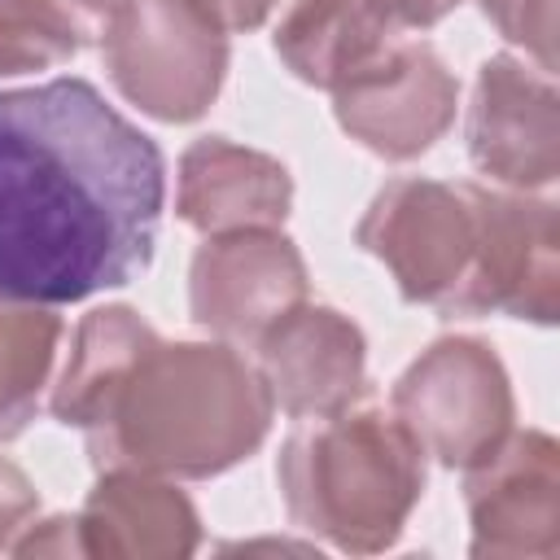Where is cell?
<instances>
[{"label":"cell","mask_w":560,"mask_h":560,"mask_svg":"<svg viewBox=\"0 0 560 560\" xmlns=\"http://www.w3.org/2000/svg\"><path fill=\"white\" fill-rule=\"evenodd\" d=\"M48 407L88 438L96 472L131 468L175 481L236 468L276 416L258 363L236 346L166 341L122 302L79 319Z\"/></svg>","instance_id":"2"},{"label":"cell","mask_w":560,"mask_h":560,"mask_svg":"<svg viewBox=\"0 0 560 560\" xmlns=\"http://www.w3.org/2000/svg\"><path fill=\"white\" fill-rule=\"evenodd\" d=\"M35 512H39V490H35V481H31L13 459L0 455V551L13 547V538L35 521Z\"/></svg>","instance_id":"19"},{"label":"cell","mask_w":560,"mask_h":560,"mask_svg":"<svg viewBox=\"0 0 560 560\" xmlns=\"http://www.w3.org/2000/svg\"><path fill=\"white\" fill-rule=\"evenodd\" d=\"M306 298V262L280 228L206 236L188 267V311L228 346H254Z\"/></svg>","instance_id":"7"},{"label":"cell","mask_w":560,"mask_h":560,"mask_svg":"<svg viewBox=\"0 0 560 560\" xmlns=\"http://www.w3.org/2000/svg\"><path fill=\"white\" fill-rule=\"evenodd\" d=\"M276 481L284 512L337 551L372 556L398 542L424 494V446L376 402L306 416L280 446Z\"/></svg>","instance_id":"3"},{"label":"cell","mask_w":560,"mask_h":560,"mask_svg":"<svg viewBox=\"0 0 560 560\" xmlns=\"http://www.w3.org/2000/svg\"><path fill=\"white\" fill-rule=\"evenodd\" d=\"M293 206V179L280 158L236 144L228 136H201L179 153L175 214L201 236L280 228Z\"/></svg>","instance_id":"13"},{"label":"cell","mask_w":560,"mask_h":560,"mask_svg":"<svg viewBox=\"0 0 560 560\" xmlns=\"http://www.w3.org/2000/svg\"><path fill=\"white\" fill-rule=\"evenodd\" d=\"M61 332L66 328L52 306L0 302V442L22 438L35 420L57 363Z\"/></svg>","instance_id":"17"},{"label":"cell","mask_w":560,"mask_h":560,"mask_svg":"<svg viewBox=\"0 0 560 560\" xmlns=\"http://www.w3.org/2000/svg\"><path fill=\"white\" fill-rule=\"evenodd\" d=\"M481 245L464 315H512L556 324L560 315V219L556 201L477 184Z\"/></svg>","instance_id":"10"},{"label":"cell","mask_w":560,"mask_h":560,"mask_svg":"<svg viewBox=\"0 0 560 560\" xmlns=\"http://www.w3.org/2000/svg\"><path fill=\"white\" fill-rule=\"evenodd\" d=\"M402 31L407 26L385 0H289L271 48L293 79L341 92L381 66L398 48Z\"/></svg>","instance_id":"15"},{"label":"cell","mask_w":560,"mask_h":560,"mask_svg":"<svg viewBox=\"0 0 560 560\" xmlns=\"http://www.w3.org/2000/svg\"><path fill=\"white\" fill-rule=\"evenodd\" d=\"M389 411L411 438L446 468H472L486 459L516 420V398L503 359L481 337L429 341L394 381Z\"/></svg>","instance_id":"6"},{"label":"cell","mask_w":560,"mask_h":560,"mask_svg":"<svg viewBox=\"0 0 560 560\" xmlns=\"http://www.w3.org/2000/svg\"><path fill=\"white\" fill-rule=\"evenodd\" d=\"M472 556L551 560L560 551V446L542 429H512L464 468Z\"/></svg>","instance_id":"8"},{"label":"cell","mask_w":560,"mask_h":560,"mask_svg":"<svg viewBox=\"0 0 560 560\" xmlns=\"http://www.w3.org/2000/svg\"><path fill=\"white\" fill-rule=\"evenodd\" d=\"M192 4H201L223 31H254L271 18L280 0H192Z\"/></svg>","instance_id":"21"},{"label":"cell","mask_w":560,"mask_h":560,"mask_svg":"<svg viewBox=\"0 0 560 560\" xmlns=\"http://www.w3.org/2000/svg\"><path fill=\"white\" fill-rule=\"evenodd\" d=\"M455 105L459 83L424 39H398L381 66L332 92L337 127L385 162H411L429 153L455 122Z\"/></svg>","instance_id":"11"},{"label":"cell","mask_w":560,"mask_h":560,"mask_svg":"<svg viewBox=\"0 0 560 560\" xmlns=\"http://www.w3.org/2000/svg\"><path fill=\"white\" fill-rule=\"evenodd\" d=\"M354 241L363 254L385 262L407 302L464 315L481 245L477 184H442L424 175L389 179L368 201Z\"/></svg>","instance_id":"4"},{"label":"cell","mask_w":560,"mask_h":560,"mask_svg":"<svg viewBox=\"0 0 560 560\" xmlns=\"http://www.w3.org/2000/svg\"><path fill=\"white\" fill-rule=\"evenodd\" d=\"M258 372L271 402L289 420L324 416L363 398L368 385V341L359 324L332 306L302 302L258 341Z\"/></svg>","instance_id":"12"},{"label":"cell","mask_w":560,"mask_h":560,"mask_svg":"<svg viewBox=\"0 0 560 560\" xmlns=\"http://www.w3.org/2000/svg\"><path fill=\"white\" fill-rule=\"evenodd\" d=\"M83 556H127V560H171L192 556L201 542V516L192 499L153 472L105 468L88 490L79 516Z\"/></svg>","instance_id":"14"},{"label":"cell","mask_w":560,"mask_h":560,"mask_svg":"<svg viewBox=\"0 0 560 560\" xmlns=\"http://www.w3.org/2000/svg\"><path fill=\"white\" fill-rule=\"evenodd\" d=\"M122 101L158 122H197L228 79V31L192 0H122L101 35Z\"/></svg>","instance_id":"5"},{"label":"cell","mask_w":560,"mask_h":560,"mask_svg":"<svg viewBox=\"0 0 560 560\" xmlns=\"http://www.w3.org/2000/svg\"><path fill=\"white\" fill-rule=\"evenodd\" d=\"M385 4H389V13H394L407 31H420V26L442 22L459 0H385Z\"/></svg>","instance_id":"22"},{"label":"cell","mask_w":560,"mask_h":560,"mask_svg":"<svg viewBox=\"0 0 560 560\" xmlns=\"http://www.w3.org/2000/svg\"><path fill=\"white\" fill-rule=\"evenodd\" d=\"M13 556H83L79 547V529H74V516H48V521H31L13 547Z\"/></svg>","instance_id":"20"},{"label":"cell","mask_w":560,"mask_h":560,"mask_svg":"<svg viewBox=\"0 0 560 560\" xmlns=\"http://www.w3.org/2000/svg\"><path fill=\"white\" fill-rule=\"evenodd\" d=\"M122 0H0V79L31 74L101 44Z\"/></svg>","instance_id":"16"},{"label":"cell","mask_w":560,"mask_h":560,"mask_svg":"<svg viewBox=\"0 0 560 560\" xmlns=\"http://www.w3.org/2000/svg\"><path fill=\"white\" fill-rule=\"evenodd\" d=\"M481 13L508 44L525 48L538 70H556V0H481Z\"/></svg>","instance_id":"18"},{"label":"cell","mask_w":560,"mask_h":560,"mask_svg":"<svg viewBox=\"0 0 560 560\" xmlns=\"http://www.w3.org/2000/svg\"><path fill=\"white\" fill-rule=\"evenodd\" d=\"M162 201V149L88 79L0 92V302L70 306L131 284Z\"/></svg>","instance_id":"1"},{"label":"cell","mask_w":560,"mask_h":560,"mask_svg":"<svg viewBox=\"0 0 560 560\" xmlns=\"http://www.w3.org/2000/svg\"><path fill=\"white\" fill-rule=\"evenodd\" d=\"M472 166L499 188L538 192L560 175L556 79L512 52L481 61L464 122Z\"/></svg>","instance_id":"9"}]
</instances>
